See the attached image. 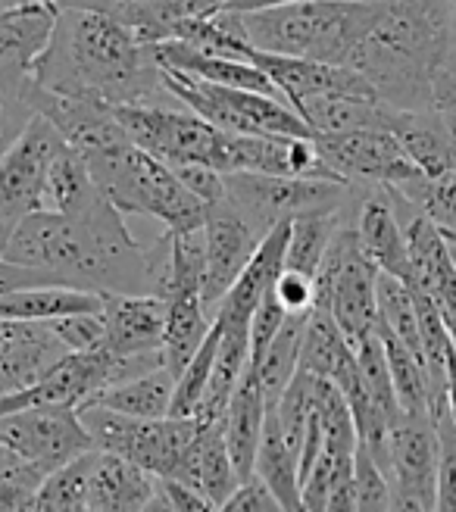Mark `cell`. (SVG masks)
I'll return each mask as SVG.
<instances>
[{"mask_svg": "<svg viewBox=\"0 0 456 512\" xmlns=\"http://www.w3.org/2000/svg\"><path fill=\"white\" fill-rule=\"evenodd\" d=\"M222 509H232V512H275L282 509V503H278V497L272 494L269 484L253 472L250 478L238 481L235 494L228 497V503Z\"/></svg>", "mask_w": 456, "mask_h": 512, "instance_id": "cell-49", "label": "cell"}, {"mask_svg": "<svg viewBox=\"0 0 456 512\" xmlns=\"http://www.w3.org/2000/svg\"><path fill=\"white\" fill-rule=\"evenodd\" d=\"M325 172L353 188L407 185L419 178V166L388 128H357L341 135H313Z\"/></svg>", "mask_w": 456, "mask_h": 512, "instance_id": "cell-12", "label": "cell"}, {"mask_svg": "<svg viewBox=\"0 0 456 512\" xmlns=\"http://www.w3.org/2000/svg\"><path fill=\"white\" fill-rule=\"evenodd\" d=\"M385 475L391 484V509L425 512L438 497V425L435 416L400 413L388 428Z\"/></svg>", "mask_w": 456, "mask_h": 512, "instance_id": "cell-13", "label": "cell"}, {"mask_svg": "<svg viewBox=\"0 0 456 512\" xmlns=\"http://www.w3.org/2000/svg\"><path fill=\"white\" fill-rule=\"evenodd\" d=\"M407 247H410V278L419 288L428 291L438 303L441 319L456 347V266L450 260L447 241L441 228L428 216H413L407 225Z\"/></svg>", "mask_w": 456, "mask_h": 512, "instance_id": "cell-19", "label": "cell"}, {"mask_svg": "<svg viewBox=\"0 0 456 512\" xmlns=\"http://www.w3.org/2000/svg\"><path fill=\"white\" fill-rule=\"evenodd\" d=\"M422 216L432 219L441 235L456 238V169L441 175H419L407 185H394Z\"/></svg>", "mask_w": 456, "mask_h": 512, "instance_id": "cell-40", "label": "cell"}, {"mask_svg": "<svg viewBox=\"0 0 456 512\" xmlns=\"http://www.w3.org/2000/svg\"><path fill=\"white\" fill-rule=\"evenodd\" d=\"M438 107H456V91L444 100V104H438Z\"/></svg>", "mask_w": 456, "mask_h": 512, "instance_id": "cell-57", "label": "cell"}, {"mask_svg": "<svg viewBox=\"0 0 456 512\" xmlns=\"http://www.w3.org/2000/svg\"><path fill=\"white\" fill-rule=\"evenodd\" d=\"M391 135L407 150L422 175H441L456 169V135L447 116L432 110H394Z\"/></svg>", "mask_w": 456, "mask_h": 512, "instance_id": "cell-26", "label": "cell"}, {"mask_svg": "<svg viewBox=\"0 0 456 512\" xmlns=\"http://www.w3.org/2000/svg\"><path fill=\"white\" fill-rule=\"evenodd\" d=\"M60 4H13L0 13V94L22 100L54 35Z\"/></svg>", "mask_w": 456, "mask_h": 512, "instance_id": "cell-16", "label": "cell"}, {"mask_svg": "<svg viewBox=\"0 0 456 512\" xmlns=\"http://www.w3.org/2000/svg\"><path fill=\"white\" fill-rule=\"evenodd\" d=\"M94 185L122 216H154L166 232H191L204 225L207 203L191 194L163 160L129 138L82 153Z\"/></svg>", "mask_w": 456, "mask_h": 512, "instance_id": "cell-5", "label": "cell"}, {"mask_svg": "<svg viewBox=\"0 0 456 512\" xmlns=\"http://www.w3.org/2000/svg\"><path fill=\"white\" fill-rule=\"evenodd\" d=\"M353 497L363 512H388L391 509V484L385 469L375 463V456L363 441L353 450Z\"/></svg>", "mask_w": 456, "mask_h": 512, "instance_id": "cell-43", "label": "cell"}, {"mask_svg": "<svg viewBox=\"0 0 456 512\" xmlns=\"http://www.w3.org/2000/svg\"><path fill=\"white\" fill-rule=\"evenodd\" d=\"M378 266L360 247L357 228L341 222L322 263L313 275L316 306H325L344 338L357 347L378 335V297H375Z\"/></svg>", "mask_w": 456, "mask_h": 512, "instance_id": "cell-7", "label": "cell"}, {"mask_svg": "<svg viewBox=\"0 0 456 512\" xmlns=\"http://www.w3.org/2000/svg\"><path fill=\"white\" fill-rule=\"evenodd\" d=\"M438 425V497L435 509L438 512H453L456 509V425L450 413L435 416Z\"/></svg>", "mask_w": 456, "mask_h": 512, "instance_id": "cell-44", "label": "cell"}, {"mask_svg": "<svg viewBox=\"0 0 456 512\" xmlns=\"http://www.w3.org/2000/svg\"><path fill=\"white\" fill-rule=\"evenodd\" d=\"M222 197L266 235L272 225L291 222L316 210H344L353 185L310 175H263V172H222Z\"/></svg>", "mask_w": 456, "mask_h": 512, "instance_id": "cell-8", "label": "cell"}, {"mask_svg": "<svg viewBox=\"0 0 456 512\" xmlns=\"http://www.w3.org/2000/svg\"><path fill=\"white\" fill-rule=\"evenodd\" d=\"M63 144L57 128L32 113L0 153V247L22 216L47 210V178Z\"/></svg>", "mask_w": 456, "mask_h": 512, "instance_id": "cell-11", "label": "cell"}, {"mask_svg": "<svg viewBox=\"0 0 456 512\" xmlns=\"http://www.w3.org/2000/svg\"><path fill=\"white\" fill-rule=\"evenodd\" d=\"M353 228H357L363 253L378 266V272H388L400 281L410 278L407 225L400 222L388 188H366Z\"/></svg>", "mask_w": 456, "mask_h": 512, "instance_id": "cell-21", "label": "cell"}, {"mask_svg": "<svg viewBox=\"0 0 456 512\" xmlns=\"http://www.w3.org/2000/svg\"><path fill=\"white\" fill-rule=\"evenodd\" d=\"M216 347H219V325L213 319L210 331L204 344L197 347V353L188 360V366L179 372L175 378V394H172V406H169V416H194L200 397L207 391V381L213 372V360H216Z\"/></svg>", "mask_w": 456, "mask_h": 512, "instance_id": "cell-41", "label": "cell"}, {"mask_svg": "<svg viewBox=\"0 0 456 512\" xmlns=\"http://www.w3.org/2000/svg\"><path fill=\"white\" fill-rule=\"evenodd\" d=\"M157 494V475L132 459L94 450L88 478V512H150Z\"/></svg>", "mask_w": 456, "mask_h": 512, "instance_id": "cell-23", "label": "cell"}, {"mask_svg": "<svg viewBox=\"0 0 456 512\" xmlns=\"http://www.w3.org/2000/svg\"><path fill=\"white\" fill-rule=\"evenodd\" d=\"M272 494L282 503V509H303L300 503V456L291 450L282 422H278L275 409L266 406V422H263V438L257 450V466H253Z\"/></svg>", "mask_w": 456, "mask_h": 512, "instance_id": "cell-32", "label": "cell"}, {"mask_svg": "<svg viewBox=\"0 0 456 512\" xmlns=\"http://www.w3.org/2000/svg\"><path fill=\"white\" fill-rule=\"evenodd\" d=\"M16 4H63V0H16Z\"/></svg>", "mask_w": 456, "mask_h": 512, "instance_id": "cell-56", "label": "cell"}, {"mask_svg": "<svg viewBox=\"0 0 456 512\" xmlns=\"http://www.w3.org/2000/svg\"><path fill=\"white\" fill-rule=\"evenodd\" d=\"M219 325V347H216V360H213V372L207 381V391L200 397L197 406V419L200 422H216L222 419L228 397L238 388V381L247 369L250 360V322L244 319H222L213 316Z\"/></svg>", "mask_w": 456, "mask_h": 512, "instance_id": "cell-28", "label": "cell"}, {"mask_svg": "<svg viewBox=\"0 0 456 512\" xmlns=\"http://www.w3.org/2000/svg\"><path fill=\"white\" fill-rule=\"evenodd\" d=\"M263 422H266V394H263L257 366H247L238 381V388L232 391V397H228L225 413H222L228 453H232V463H235V472L241 481L250 478L253 466H257Z\"/></svg>", "mask_w": 456, "mask_h": 512, "instance_id": "cell-25", "label": "cell"}, {"mask_svg": "<svg viewBox=\"0 0 456 512\" xmlns=\"http://www.w3.org/2000/svg\"><path fill=\"white\" fill-rule=\"evenodd\" d=\"M104 344L116 356L163 353L166 300L160 294H116L104 291Z\"/></svg>", "mask_w": 456, "mask_h": 512, "instance_id": "cell-18", "label": "cell"}, {"mask_svg": "<svg viewBox=\"0 0 456 512\" xmlns=\"http://www.w3.org/2000/svg\"><path fill=\"white\" fill-rule=\"evenodd\" d=\"M285 316H288V310L278 303L275 291L269 288L263 294V300L257 303L253 316H250V360H247V366H260L263 353L272 344V338L278 335V328H282Z\"/></svg>", "mask_w": 456, "mask_h": 512, "instance_id": "cell-45", "label": "cell"}, {"mask_svg": "<svg viewBox=\"0 0 456 512\" xmlns=\"http://www.w3.org/2000/svg\"><path fill=\"white\" fill-rule=\"evenodd\" d=\"M378 338H382V347H385V360H388V372L394 381L400 413L435 416L432 413V381H428L422 356L416 350H410L397 335H391L385 325H378Z\"/></svg>", "mask_w": 456, "mask_h": 512, "instance_id": "cell-35", "label": "cell"}, {"mask_svg": "<svg viewBox=\"0 0 456 512\" xmlns=\"http://www.w3.org/2000/svg\"><path fill=\"white\" fill-rule=\"evenodd\" d=\"M44 325L54 331L66 350H91L104 341V319H100V313H72V316L50 319Z\"/></svg>", "mask_w": 456, "mask_h": 512, "instance_id": "cell-46", "label": "cell"}, {"mask_svg": "<svg viewBox=\"0 0 456 512\" xmlns=\"http://www.w3.org/2000/svg\"><path fill=\"white\" fill-rule=\"evenodd\" d=\"M213 316L200 294H175L166 297V331H163V363L179 378L188 360L204 344Z\"/></svg>", "mask_w": 456, "mask_h": 512, "instance_id": "cell-33", "label": "cell"}, {"mask_svg": "<svg viewBox=\"0 0 456 512\" xmlns=\"http://www.w3.org/2000/svg\"><path fill=\"white\" fill-rule=\"evenodd\" d=\"M450 4H453V16H456V0H450Z\"/></svg>", "mask_w": 456, "mask_h": 512, "instance_id": "cell-59", "label": "cell"}, {"mask_svg": "<svg viewBox=\"0 0 456 512\" xmlns=\"http://www.w3.org/2000/svg\"><path fill=\"white\" fill-rule=\"evenodd\" d=\"M29 116L32 110L25 107L22 100L0 94V153H4V147L19 135V128L29 122Z\"/></svg>", "mask_w": 456, "mask_h": 512, "instance_id": "cell-52", "label": "cell"}, {"mask_svg": "<svg viewBox=\"0 0 456 512\" xmlns=\"http://www.w3.org/2000/svg\"><path fill=\"white\" fill-rule=\"evenodd\" d=\"M397 107L372 94H328L300 104L297 113L313 128V135H341L357 128H388Z\"/></svg>", "mask_w": 456, "mask_h": 512, "instance_id": "cell-29", "label": "cell"}, {"mask_svg": "<svg viewBox=\"0 0 456 512\" xmlns=\"http://www.w3.org/2000/svg\"><path fill=\"white\" fill-rule=\"evenodd\" d=\"M172 394H175V375L169 372L166 363H160L141 375L110 384V388L94 394L88 403L107 406L116 409V413L138 416V419H163L169 416Z\"/></svg>", "mask_w": 456, "mask_h": 512, "instance_id": "cell-31", "label": "cell"}, {"mask_svg": "<svg viewBox=\"0 0 456 512\" xmlns=\"http://www.w3.org/2000/svg\"><path fill=\"white\" fill-rule=\"evenodd\" d=\"M244 60L257 63L294 110L300 104H307V100L328 97V94H372V97H378L363 75L347 63H322V60L269 54V50H257L250 44L244 47Z\"/></svg>", "mask_w": 456, "mask_h": 512, "instance_id": "cell-17", "label": "cell"}, {"mask_svg": "<svg viewBox=\"0 0 456 512\" xmlns=\"http://www.w3.org/2000/svg\"><path fill=\"white\" fill-rule=\"evenodd\" d=\"M19 325H22V322H13V319H0V338L13 335V331H16Z\"/></svg>", "mask_w": 456, "mask_h": 512, "instance_id": "cell-54", "label": "cell"}, {"mask_svg": "<svg viewBox=\"0 0 456 512\" xmlns=\"http://www.w3.org/2000/svg\"><path fill=\"white\" fill-rule=\"evenodd\" d=\"M297 4V0H228L222 7L225 13H253V10H269V7H285Z\"/></svg>", "mask_w": 456, "mask_h": 512, "instance_id": "cell-53", "label": "cell"}, {"mask_svg": "<svg viewBox=\"0 0 456 512\" xmlns=\"http://www.w3.org/2000/svg\"><path fill=\"white\" fill-rule=\"evenodd\" d=\"M79 413L85 428L91 431L97 450L132 459L135 466L154 475H169L175 463L182 459V453L188 450V444L194 441L200 425H204L197 416L138 419L97 403L79 406Z\"/></svg>", "mask_w": 456, "mask_h": 512, "instance_id": "cell-9", "label": "cell"}, {"mask_svg": "<svg viewBox=\"0 0 456 512\" xmlns=\"http://www.w3.org/2000/svg\"><path fill=\"white\" fill-rule=\"evenodd\" d=\"M97 194H100V188L94 185L85 157L75 147L63 144L60 153L54 157V166H50V178H47V210L72 213V210L85 207V203H91Z\"/></svg>", "mask_w": 456, "mask_h": 512, "instance_id": "cell-39", "label": "cell"}, {"mask_svg": "<svg viewBox=\"0 0 456 512\" xmlns=\"http://www.w3.org/2000/svg\"><path fill=\"white\" fill-rule=\"evenodd\" d=\"M94 450L75 456L44 475L35 494V512H88V478H91Z\"/></svg>", "mask_w": 456, "mask_h": 512, "instance_id": "cell-38", "label": "cell"}, {"mask_svg": "<svg viewBox=\"0 0 456 512\" xmlns=\"http://www.w3.org/2000/svg\"><path fill=\"white\" fill-rule=\"evenodd\" d=\"M172 172L182 178V185L197 194L204 203H213L222 197V172L204 163H182V166H172Z\"/></svg>", "mask_w": 456, "mask_h": 512, "instance_id": "cell-50", "label": "cell"}, {"mask_svg": "<svg viewBox=\"0 0 456 512\" xmlns=\"http://www.w3.org/2000/svg\"><path fill=\"white\" fill-rule=\"evenodd\" d=\"M288 232H291V222H278V225L269 228V232L263 235V241L257 244V250H253L250 263L238 275V281L216 303L213 316L250 322L253 310H257V303L263 300V294L275 285V278L282 275V269H285Z\"/></svg>", "mask_w": 456, "mask_h": 512, "instance_id": "cell-24", "label": "cell"}, {"mask_svg": "<svg viewBox=\"0 0 456 512\" xmlns=\"http://www.w3.org/2000/svg\"><path fill=\"white\" fill-rule=\"evenodd\" d=\"M32 285H60V281L41 269L19 266V263H10L0 256V294H10L16 288H32Z\"/></svg>", "mask_w": 456, "mask_h": 512, "instance_id": "cell-51", "label": "cell"}, {"mask_svg": "<svg viewBox=\"0 0 456 512\" xmlns=\"http://www.w3.org/2000/svg\"><path fill=\"white\" fill-rule=\"evenodd\" d=\"M353 360H357V350L344 338L332 313L325 306H313L300 338V369L335 381Z\"/></svg>", "mask_w": 456, "mask_h": 512, "instance_id": "cell-34", "label": "cell"}, {"mask_svg": "<svg viewBox=\"0 0 456 512\" xmlns=\"http://www.w3.org/2000/svg\"><path fill=\"white\" fill-rule=\"evenodd\" d=\"M16 4V0H0V13H4V10H10Z\"/></svg>", "mask_w": 456, "mask_h": 512, "instance_id": "cell-58", "label": "cell"}, {"mask_svg": "<svg viewBox=\"0 0 456 512\" xmlns=\"http://www.w3.org/2000/svg\"><path fill=\"white\" fill-rule=\"evenodd\" d=\"M307 319L310 313H288L282 328H278V335L263 353L257 375L266 394V406L278 403V397L288 388V381L300 369V338H303V328H307Z\"/></svg>", "mask_w": 456, "mask_h": 512, "instance_id": "cell-37", "label": "cell"}, {"mask_svg": "<svg viewBox=\"0 0 456 512\" xmlns=\"http://www.w3.org/2000/svg\"><path fill=\"white\" fill-rule=\"evenodd\" d=\"M444 241H447V250H450V260H453V266H456V238L444 235Z\"/></svg>", "mask_w": 456, "mask_h": 512, "instance_id": "cell-55", "label": "cell"}, {"mask_svg": "<svg viewBox=\"0 0 456 512\" xmlns=\"http://www.w3.org/2000/svg\"><path fill=\"white\" fill-rule=\"evenodd\" d=\"M150 54H154V63L160 69L185 72V75H194V79H204V82H213V85L247 88V91H260V94L285 100L282 91L272 85L269 75L250 60L225 57V54H204V50L188 47L182 41H157V44H150ZM285 104H288V100H285Z\"/></svg>", "mask_w": 456, "mask_h": 512, "instance_id": "cell-22", "label": "cell"}, {"mask_svg": "<svg viewBox=\"0 0 456 512\" xmlns=\"http://www.w3.org/2000/svg\"><path fill=\"white\" fill-rule=\"evenodd\" d=\"M132 144L147 150L150 157L166 166L204 163L216 169V153L222 141V128L188 110L182 100H150V104H122L113 107Z\"/></svg>", "mask_w": 456, "mask_h": 512, "instance_id": "cell-10", "label": "cell"}, {"mask_svg": "<svg viewBox=\"0 0 456 512\" xmlns=\"http://www.w3.org/2000/svg\"><path fill=\"white\" fill-rule=\"evenodd\" d=\"M272 291H275L278 303H282L288 313H310L316 306V281H313V275H303L297 269H282V275L275 278Z\"/></svg>", "mask_w": 456, "mask_h": 512, "instance_id": "cell-47", "label": "cell"}, {"mask_svg": "<svg viewBox=\"0 0 456 512\" xmlns=\"http://www.w3.org/2000/svg\"><path fill=\"white\" fill-rule=\"evenodd\" d=\"M344 222V210H316L291 219L288 247H285V269H297L303 275H316L322 256L332 244L335 232Z\"/></svg>", "mask_w": 456, "mask_h": 512, "instance_id": "cell-36", "label": "cell"}, {"mask_svg": "<svg viewBox=\"0 0 456 512\" xmlns=\"http://www.w3.org/2000/svg\"><path fill=\"white\" fill-rule=\"evenodd\" d=\"M382 7L385 4L378 0H297L285 7L228 16L238 35L257 50L322 63H350Z\"/></svg>", "mask_w": 456, "mask_h": 512, "instance_id": "cell-4", "label": "cell"}, {"mask_svg": "<svg viewBox=\"0 0 456 512\" xmlns=\"http://www.w3.org/2000/svg\"><path fill=\"white\" fill-rule=\"evenodd\" d=\"M35 82L100 104H150L172 97L163 88L150 44L138 41L122 22L75 0L57 10L54 35L35 66Z\"/></svg>", "mask_w": 456, "mask_h": 512, "instance_id": "cell-2", "label": "cell"}, {"mask_svg": "<svg viewBox=\"0 0 456 512\" xmlns=\"http://www.w3.org/2000/svg\"><path fill=\"white\" fill-rule=\"evenodd\" d=\"M163 88L182 100L188 110L204 116L222 132L232 135H282V138H313V128L303 122V116L285 104V100L247 91V88H228L213 85L204 79H194L185 72L160 69Z\"/></svg>", "mask_w": 456, "mask_h": 512, "instance_id": "cell-6", "label": "cell"}, {"mask_svg": "<svg viewBox=\"0 0 456 512\" xmlns=\"http://www.w3.org/2000/svg\"><path fill=\"white\" fill-rule=\"evenodd\" d=\"M378 4H388V0H378Z\"/></svg>", "mask_w": 456, "mask_h": 512, "instance_id": "cell-60", "label": "cell"}, {"mask_svg": "<svg viewBox=\"0 0 456 512\" xmlns=\"http://www.w3.org/2000/svg\"><path fill=\"white\" fill-rule=\"evenodd\" d=\"M0 444L25 456L44 475L94 450L91 431L75 406H29L0 416Z\"/></svg>", "mask_w": 456, "mask_h": 512, "instance_id": "cell-14", "label": "cell"}, {"mask_svg": "<svg viewBox=\"0 0 456 512\" xmlns=\"http://www.w3.org/2000/svg\"><path fill=\"white\" fill-rule=\"evenodd\" d=\"M263 241V232L253 225L232 200H213L207 203L204 216V244H207V269H204V306L216 310V303L235 285L244 266L250 263L253 250Z\"/></svg>", "mask_w": 456, "mask_h": 512, "instance_id": "cell-15", "label": "cell"}, {"mask_svg": "<svg viewBox=\"0 0 456 512\" xmlns=\"http://www.w3.org/2000/svg\"><path fill=\"white\" fill-rule=\"evenodd\" d=\"M150 509H166V512H207L213 509L210 500L204 494H197L194 488H188L185 481L172 478V475H157V494H154V506Z\"/></svg>", "mask_w": 456, "mask_h": 512, "instance_id": "cell-48", "label": "cell"}, {"mask_svg": "<svg viewBox=\"0 0 456 512\" xmlns=\"http://www.w3.org/2000/svg\"><path fill=\"white\" fill-rule=\"evenodd\" d=\"M104 294L69 285H32L0 294V319L13 322H50L72 313H100Z\"/></svg>", "mask_w": 456, "mask_h": 512, "instance_id": "cell-30", "label": "cell"}, {"mask_svg": "<svg viewBox=\"0 0 456 512\" xmlns=\"http://www.w3.org/2000/svg\"><path fill=\"white\" fill-rule=\"evenodd\" d=\"M0 256L41 269L60 285L116 294H154V263L125 225V216L97 194L85 207L35 210L7 235Z\"/></svg>", "mask_w": 456, "mask_h": 512, "instance_id": "cell-1", "label": "cell"}, {"mask_svg": "<svg viewBox=\"0 0 456 512\" xmlns=\"http://www.w3.org/2000/svg\"><path fill=\"white\" fill-rule=\"evenodd\" d=\"M44 481V472L29 459L0 444V512H35V494Z\"/></svg>", "mask_w": 456, "mask_h": 512, "instance_id": "cell-42", "label": "cell"}, {"mask_svg": "<svg viewBox=\"0 0 456 512\" xmlns=\"http://www.w3.org/2000/svg\"><path fill=\"white\" fill-rule=\"evenodd\" d=\"M169 475L185 481L197 494H204L213 509H222L228 503V497L235 494L241 478L235 472L232 453H228L222 419L200 425L194 441L188 444V450L182 453V459L175 463Z\"/></svg>", "mask_w": 456, "mask_h": 512, "instance_id": "cell-20", "label": "cell"}, {"mask_svg": "<svg viewBox=\"0 0 456 512\" xmlns=\"http://www.w3.org/2000/svg\"><path fill=\"white\" fill-rule=\"evenodd\" d=\"M450 0H388L347 66L397 110H432L456 91Z\"/></svg>", "mask_w": 456, "mask_h": 512, "instance_id": "cell-3", "label": "cell"}, {"mask_svg": "<svg viewBox=\"0 0 456 512\" xmlns=\"http://www.w3.org/2000/svg\"><path fill=\"white\" fill-rule=\"evenodd\" d=\"M63 353L66 347L44 322H22L13 335L0 338V397L35 384Z\"/></svg>", "mask_w": 456, "mask_h": 512, "instance_id": "cell-27", "label": "cell"}]
</instances>
